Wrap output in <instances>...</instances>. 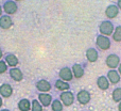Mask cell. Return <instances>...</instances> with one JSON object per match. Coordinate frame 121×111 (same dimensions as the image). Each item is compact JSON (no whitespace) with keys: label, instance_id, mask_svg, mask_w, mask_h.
<instances>
[{"label":"cell","instance_id":"6da1fadb","mask_svg":"<svg viewBox=\"0 0 121 111\" xmlns=\"http://www.w3.org/2000/svg\"><path fill=\"white\" fill-rule=\"evenodd\" d=\"M114 30H115V26L111 20H103L99 25V31H100V34H102V35H113Z\"/></svg>","mask_w":121,"mask_h":111},{"label":"cell","instance_id":"7a4b0ae2","mask_svg":"<svg viewBox=\"0 0 121 111\" xmlns=\"http://www.w3.org/2000/svg\"><path fill=\"white\" fill-rule=\"evenodd\" d=\"M96 45L98 46V48L101 49V50H108L112 46V42H111L108 36H105V35L100 34V35H98L96 39Z\"/></svg>","mask_w":121,"mask_h":111},{"label":"cell","instance_id":"3957f363","mask_svg":"<svg viewBox=\"0 0 121 111\" xmlns=\"http://www.w3.org/2000/svg\"><path fill=\"white\" fill-rule=\"evenodd\" d=\"M2 9L5 12L6 15H14L18 11V4L17 2H15L14 0H6L4 1V3L2 4Z\"/></svg>","mask_w":121,"mask_h":111},{"label":"cell","instance_id":"277c9868","mask_svg":"<svg viewBox=\"0 0 121 111\" xmlns=\"http://www.w3.org/2000/svg\"><path fill=\"white\" fill-rule=\"evenodd\" d=\"M120 58L119 56H117L116 53H111L106 57L105 59V63H106V66L111 69H115V68H118L120 64Z\"/></svg>","mask_w":121,"mask_h":111},{"label":"cell","instance_id":"5b68a950","mask_svg":"<svg viewBox=\"0 0 121 111\" xmlns=\"http://www.w3.org/2000/svg\"><path fill=\"white\" fill-rule=\"evenodd\" d=\"M74 99H75L74 94H73L72 92H70V91H65V92L60 93V101H62V104L64 106L69 107V106L73 105Z\"/></svg>","mask_w":121,"mask_h":111},{"label":"cell","instance_id":"8992f818","mask_svg":"<svg viewBox=\"0 0 121 111\" xmlns=\"http://www.w3.org/2000/svg\"><path fill=\"white\" fill-rule=\"evenodd\" d=\"M59 77L60 80L63 81H66V82H70L71 80L73 79V74L72 71H71L70 67H63V68L60 69L59 72Z\"/></svg>","mask_w":121,"mask_h":111},{"label":"cell","instance_id":"52a82bcc","mask_svg":"<svg viewBox=\"0 0 121 111\" xmlns=\"http://www.w3.org/2000/svg\"><path fill=\"white\" fill-rule=\"evenodd\" d=\"M77 99L79 101V104L81 105H87L88 103L91 99V96H90V93L86 90H81L78 92L77 94Z\"/></svg>","mask_w":121,"mask_h":111},{"label":"cell","instance_id":"ba28073f","mask_svg":"<svg viewBox=\"0 0 121 111\" xmlns=\"http://www.w3.org/2000/svg\"><path fill=\"white\" fill-rule=\"evenodd\" d=\"M36 89L37 91H39L40 93H48L49 91L52 89L51 83L46 79H40L36 82Z\"/></svg>","mask_w":121,"mask_h":111},{"label":"cell","instance_id":"9c48e42d","mask_svg":"<svg viewBox=\"0 0 121 111\" xmlns=\"http://www.w3.org/2000/svg\"><path fill=\"white\" fill-rule=\"evenodd\" d=\"M119 9H118L117 4H109L106 9H105V16L108 19H114L118 16L119 14Z\"/></svg>","mask_w":121,"mask_h":111},{"label":"cell","instance_id":"30bf717a","mask_svg":"<svg viewBox=\"0 0 121 111\" xmlns=\"http://www.w3.org/2000/svg\"><path fill=\"white\" fill-rule=\"evenodd\" d=\"M13 94V88L11 84L3 83L0 86V96L2 98H9Z\"/></svg>","mask_w":121,"mask_h":111},{"label":"cell","instance_id":"8fae6325","mask_svg":"<svg viewBox=\"0 0 121 111\" xmlns=\"http://www.w3.org/2000/svg\"><path fill=\"white\" fill-rule=\"evenodd\" d=\"M107 79H108L109 83L112 84H117L120 82V79H121V76L119 75V73H118V71H116V69H109L108 73H107L106 75Z\"/></svg>","mask_w":121,"mask_h":111},{"label":"cell","instance_id":"7c38bea8","mask_svg":"<svg viewBox=\"0 0 121 111\" xmlns=\"http://www.w3.org/2000/svg\"><path fill=\"white\" fill-rule=\"evenodd\" d=\"M71 71H72V74H73V78H75V79H81V78L85 75L84 67L82 66L81 64H78V63L72 65Z\"/></svg>","mask_w":121,"mask_h":111},{"label":"cell","instance_id":"4fadbf2b","mask_svg":"<svg viewBox=\"0 0 121 111\" xmlns=\"http://www.w3.org/2000/svg\"><path fill=\"white\" fill-rule=\"evenodd\" d=\"M12 26H13V20L10 15L5 14L0 17V28H1V29L8 30V29H10Z\"/></svg>","mask_w":121,"mask_h":111},{"label":"cell","instance_id":"5bb4252c","mask_svg":"<svg viewBox=\"0 0 121 111\" xmlns=\"http://www.w3.org/2000/svg\"><path fill=\"white\" fill-rule=\"evenodd\" d=\"M38 101L43 105V107H49L52 103V96L49 93H40L38 94Z\"/></svg>","mask_w":121,"mask_h":111},{"label":"cell","instance_id":"9a60e30c","mask_svg":"<svg viewBox=\"0 0 121 111\" xmlns=\"http://www.w3.org/2000/svg\"><path fill=\"white\" fill-rule=\"evenodd\" d=\"M10 77L14 81L19 82L23 79V74L21 72V69H19L18 67H13V68L10 69Z\"/></svg>","mask_w":121,"mask_h":111},{"label":"cell","instance_id":"2e32d148","mask_svg":"<svg viewBox=\"0 0 121 111\" xmlns=\"http://www.w3.org/2000/svg\"><path fill=\"white\" fill-rule=\"evenodd\" d=\"M109 84L111 83H109L106 76H100V77H98V79H97V87L102 91L108 90Z\"/></svg>","mask_w":121,"mask_h":111},{"label":"cell","instance_id":"e0dca14e","mask_svg":"<svg viewBox=\"0 0 121 111\" xmlns=\"http://www.w3.org/2000/svg\"><path fill=\"white\" fill-rule=\"evenodd\" d=\"M86 59H87V61L90 63L97 62L99 59V53H98V51H97V49L88 48L87 50H86Z\"/></svg>","mask_w":121,"mask_h":111},{"label":"cell","instance_id":"ac0fdd59","mask_svg":"<svg viewBox=\"0 0 121 111\" xmlns=\"http://www.w3.org/2000/svg\"><path fill=\"white\" fill-rule=\"evenodd\" d=\"M4 61H5V63L8 64V66H10L11 68L16 67L17 65H18V63H19L18 58H17L15 55H13V53H9V55H6Z\"/></svg>","mask_w":121,"mask_h":111},{"label":"cell","instance_id":"d6986e66","mask_svg":"<svg viewBox=\"0 0 121 111\" xmlns=\"http://www.w3.org/2000/svg\"><path fill=\"white\" fill-rule=\"evenodd\" d=\"M19 111H30L31 110V101L28 98H22L17 104Z\"/></svg>","mask_w":121,"mask_h":111},{"label":"cell","instance_id":"ffe728a7","mask_svg":"<svg viewBox=\"0 0 121 111\" xmlns=\"http://www.w3.org/2000/svg\"><path fill=\"white\" fill-rule=\"evenodd\" d=\"M54 87L56 88V90L60 91V92H65V91H69V82H66V81H63L60 79H57L55 80L54 82Z\"/></svg>","mask_w":121,"mask_h":111},{"label":"cell","instance_id":"44dd1931","mask_svg":"<svg viewBox=\"0 0 121 111\" xmlns=\"http://www.w3.org/2000/svg\"><path fill=\"white\" fill-rule=\"evenodd\" d=\"M113 40L117 43H121V26H117L115 27V30H114V33L112 35Z\"/></svg>","mask_w":121,"mask_h":111},{"label":"cell","instance_id":"7402d4cb","mask_svg":"<svg viewBox=\"0 0 121 111\" xmlns=\"http://www.w3.org/2000/svg\"><path fill=\"white\" fill-rule=\"evenodd\" d=\"M63 107H64V105L62 104V101L60 99H54L51 103V109H52V111H63Z\"/></svg>","mask_w":121,"mask_h":111},{"label":"cell","instance_id":"603a6c76","mask_svg":"<svg viewBox=\"0 0 121 111\" xmlns=\"http://www.w3.org/2000/svg\"><path fill=\"white\" fill-rule=\"evenodd\" d=\"M112 97L115 103H120L121 101V88H116L112 93Z\"/></svg>","mask_w":121,"mask_h":111},{"label":"cell","instance_id":"cb8c5ba5","mask_svg":"<svg viewBox=\"0 0 121 111\" xmlns=\"http://www.w3.org/2000/svg\"><path fill=\"white\" fill-rule=\"evenodd\" d=\"M31 111H43V105L38 99H33L31 101Z\"/></svg>","mask_w":121,"mask_h":111},{"label":"cell","instance_id":"d4e9b609","mask_svg":"<svg viewBox=\"0 0 121 111\" xmlns=\"http://www.w3.org/2000/svg\"><path fill=\"white\" fill-rule=\"evenodd\" d=\"M6 71H8V64L5 61L0 60V74H4Z\"/></svg>","mask_w":121,"mask_h":111},{"label":"cell","instance_id":"484cf974","mask_svg":"<svg viewBox=\"0 0 121 111\" xmlns=\"http://www.w3.org/2000/svg\"><path fill=\"white\" fill-rule=\"evenodd\" d=\"M117 6H118V9L121 11V0H117Z\"/></svg>","mask_w":121,"mask_h":111},{"label":"cell","instance_id":"4316f807","mask_svg":"<svg viewBox=\"0 0 121 111\" xmlns=\"http://www.w3.org/2000/svg\"><path fill=\"white\" fill-rule=\"evenodd\" d=\"M118 73H119V75L121 76V62H120L119 66H118Z\"/></svg>","mask_w":121,"mask_h":111},{"label":"cell","instance_id":"83f0119b","mask_svg":"<svg viewBox=\"0 0 121 111\" xmlns=\"http://www.w3.org/2000/svg\"><path fill=\"white\" fill-rule=\"evenodd\" d=\"M2 12H3V9H2V5L0 4V17H1L2 15H3V14H2Z\"/></svg>","mask_w":121,"mask_h":111},{"label":"cell","instance_id":"f1b7e54d","mask_svg":"<svg viewBox=\"0 0 121 111\" xmlns=\"http://www.w3.org/2000/svg\"><path fill=\"white\" fill-rule=\"evenodd\" d=\"M3 105V101H2V97L0 96V108H1V106Z\"/></svg>","mask_w":121,"mask_h":111},{"label":"cell","instance_id":"f546056e","mask_svg":"<svg viewBox=\"0 0 121 111\" xmlns=\"http://www.w3.org/2000/svg\"><path fill=\"white\" fill-rule=\"evenodd\" d=\"M118 110L121 111V101H120L119 104H118Z\"/></svg>","mask_w":121,"mask_h":111},{"label":"cell","instance_id":"4dcf8cb0","mask_svg":"<svg viewBox=\"0 0 121 111\" xmlns=\"http://www.w3.org/2000/svg\"><path fill=\"white\" fill-rule=\"evenodd\" d=\"M2 55H3V53H2V49L0 48V60H1V58H2Z\"/></svg>","mask_w":121,"mask_h":111},{"label":"cell","instance_id":"1f68e13d","mask_svg":"<svg viewBox=\"0 0 121 111\" xmlns=\"http://www.w3.org/2000/svg\"><path fill=\"white\" fill-rule=\"evenodd\" d=\"M0 111H10V110H9V109H1Z\"/></svg>","mask_w":121,"mask_h":111},{"label":"cell","instance_id":"d6a6232c","mask_svg":"<svg viewBox=\"0 0 121 111\" xmlns=\"http://www.w3.org/2000/svg\"><path fill=\"white\" fill-rule=\"evenodd\" d=\"M15 2H19V1H22V0H14Z\"/></svg>","mask_w":121,"mask_h":111},{"label":"cell","instance_id":"836d02e7","mask_svg":"<svg viewBox=\"0 0 121 111\" xmlns=\"http://www.w3.org/2000/svg\"><path fill=\"white\" fill-rule=\"evenodd\" d=\"M114 1H117V0H114Z\"/></svg>","mask_w":121,"mask_h":111}]
</instances>
